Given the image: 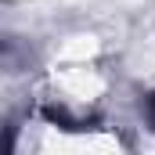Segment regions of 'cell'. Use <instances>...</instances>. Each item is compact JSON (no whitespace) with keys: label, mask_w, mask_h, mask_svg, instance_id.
Listing matches in <instances>:
<instances>
[{"label":"cell","mask_w":155,"mask_h":155,"mask_svg":"<svg viewBox=\"0 0 155 155\" xmlns=\"http://www.w3.org/2000/svg\"><path fill=\"white\" fill-rule=\"evenodd\" d=\"M148 119H152V126H155V97L148 101Z\"/></svg>","instance_id":"cell-1"}]
</instances>
